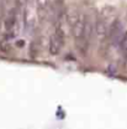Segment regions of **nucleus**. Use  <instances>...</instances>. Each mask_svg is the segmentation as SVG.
<instances>
[{
    "mask_svg": "<svg viewBox=\"0 0 127 129\" xmlns=\"http://www.w3.org/2000/svg\"><path fill=\"white\" fill-rule=\"evenodd\" d=\"M65 42V32L63 30V26H56L54 32L49 37V53L52 56L58 55L64 46Z\"/></svg>",
    "mask_w": 127,
    "mask_h": 129,
    "instance_id": "obj_1",
    "label": "nucleus"
},
{
    "mask_svg": "<svg viewBox=\"0 0 127 129\" xmlns=\"http://www.w3.org/2000/svg\"><path fill=\"white\" fill-rule=\"evenodd\" d=\"M86 17L88 16L84 13H78L77 17L74 19V21L70 24V30H72V35L74 37L75 44L80 42L81 39H83V32H84V26H85Z\"/></svg>",
    "mask_w": 127,
    "mask_h": 129,
    "instance_id": "obj_2",
    "label": "nucleus"
},
{
    "mask_svg": "<svg viewBox=\"0 0 127 129\" xmlns=\"http://www.w3.org/2000/svg\"><path fill=\"white\" fill-rule=\"evenodd\" d=\"M25 10H24V24L25 27L32 29L36 22L37 11H36V0H26L25 1Z\"/></svg>",
    "mask_w": 127,
    "mask_h": 129,
    "instance_id": "obj_3",
    "label": "nucleus"
},
{
    "mask_svg": "<svg viewBox=\"0 0 127 129\" xmlns=\"http://www.w3.org/2000/svg\"><path fill=\"white\" fill-rule=\"evenodd\" d=\"M107 31H109V25L105 20L102 19H97L96 22L94 24V32H95L96 41L99 44H102L106 37H107Z\"/></svg>",
    "mask_w": 127,
    "mask_h": 129,
    "instance_id": "obj_4",
    "label": "nucleus"
},
{
    "mask_svg": "<svg viewBox=\"0 0 127 129\" xmlns=\"http://www.w3.org/2000/svg\"><path fill=\"white\" fill-rule=\"evenodd\" d=\"M121 35H122V22L118 19H116L115 21H112L111 26H109L107 37L110 39L111 42H118Z\"/></svg>",
    "mask_w": 127,
    "mask_h": 129,
    "instance_id": "obj_5",
    "label": "nucleus"
},
{
    "mask_svg": "<svg viewBox=\"0 0 127 129\" xmlns=\"http://www.w3.org/2000/svg\"><path fill=\"white\" fill-rule=\"evenodd\" d=\"M37 6H36V11L40 21H43L47 17L48 13V5H49V0H37L36 1Z\"/></svg>",
    "mask_w": 127,
    "mask_h": 129,
    "instance_id": "obj_6",
    "label": "nucleus"
},
{
    "mask_svg": "<svg viewBox=\"0 0 127 129\" xmlns=\"http://www.w3.org/2000/svg\"><path fill=\"white\" fill-rule=\"evenodd\" d=\"M118 46H120V51H121L122 56L127 61V30L125 32H122V35L120 37V41H118Z\"/></svg>",
    "mask_w": 127,
    "mask_h": 129,
    "instance_id": "obj_7",
    "label": "nucleus"
},
{
    "mask_svg": "<svg viewBox=\"0 0 127 129\" xmlns=\"http://www.w3.org/2000/svg\"><path fill=\"white\" fill-rule=\"evenodd\" d=\"M4 1H5V0H0V6H1V5L4 4Z\"/></svg>",
    "mask_w": 127,
    "mask_h": 129,
    "instance_id": "obj_8",
    "label": "nucleus"
}]
</instances>
